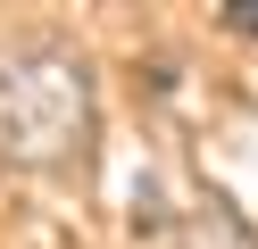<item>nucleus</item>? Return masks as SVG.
I'll use <instances>...</instances> for the list:
<instances>
[{"instance_id":"1","label":"nucleus","mask_w":258,"mask_h":249,"mask_svg":"<svg viewBox=\"0 0 258 249\" xmlns=\"http://www.w3.org/2000/svg\"><path fill=\"white\" fill-rule=\"evenodd\" d=\"M92 149V75L67 50H0V158L58 175Z\"/></svg>"},{"instance_id":"2","label":"nucleus","mask_w":258,"mask_h":249,"mask_svg":"<svg viewBox=\"0 0 258 249\" xmlns=\"http://www.w3.org/2000/svg\"><path fill=\"white\" fill-rule=\"evenodd\" d=\"M225 25H233V33H250V42H258V0H225Z\"/></svg>"}]
</instances>
